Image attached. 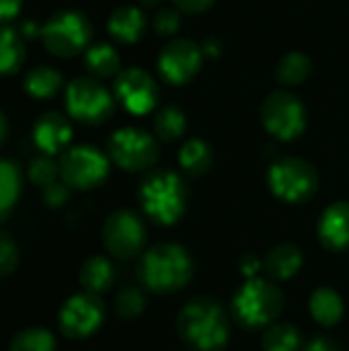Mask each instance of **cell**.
Listing matches in <instances>:
<instances>
[{
  "instance_id": "cell-1",
  "label": "cell",
  "mask_w": 349,
  "mask_h": 351,
  "mask_svg": "<svg viewBox=\"0 0 349 351\" xmlns=\"http://www.w3.org/2000/svg\"><path fill=\"white\" fill-rule=\"evenodd\" d=\"M177 333L191 350L222 351L230 337L228 315L214 298H193L177 315Z\"/></svg>"
},
{
  "instance_id": "cell-2",
  "label": "cell",
  "mask_w": 349,
  "mask_h": 351,
  "mask_svg": "<svg viewBox=\"0 0 349 351\" xmlns=\"http://www.w3.org/2000/svg\"><path fill=\"white\" fill-rule=\"evenodd\" d=\"M140 284L154 294H173L193 278V261L185 247L158 243L150 247L138 263Z\"/></svg>"
},
{
  "instance_id": "cell-3",
  "label": "cell",
  "mask_w": 349,
  "mask_h": 351,
  "mask_svg": "<svg viewBox=\"0 0 349 351\" xmlns=\"http://www.w3.org/2000/svg\"><path fill=\"white\" fill-rule=\"evenodd\" d=\"M138 199L144 214L152 222L160 226H171L185 214L187 189L183 179L175 171L156 169L142 179Z\"/></svg>"
},
{
  "instance_id": "cell-4",
  "label": "cell",
  "mask_w": 349,
  "mask_h": 351,
  "mask_svg": "<svg viewBox=\"0 0 349 351\" xmlns=\"http://www.w3.org/2000/svg\"><path fill=\"white\" fill-rule=\"evenodd\" d=\"M284 308L280 288L263 278L245 280L232 296V317L245 329H263L276 323Z\"/></svg>"
},
{
  "instance_id": "cell-5",
  "label": "cell",
  "mask_w": 349,
  "mask_h": 351,
  "mask_svg": "<svg viewBox=\"0 0 349 351\" xmlns=\"http://www.w3.org/2000/svg\"><path fill=\"white\" fill-rule=\"evenodd\" d=\"M93 25L80 10H60L41 27L45 49L56 58H74L91 47Z\"/></svg>"
},
{
  "instance_id": "cell-6",
  "label": "cell",
  "mask_w": 349,
  "mask_h": 351,
  "mask_svg": "<svg viewBox=\"0 0 349 351\" xmlns=\"http://www.w3.org/2000/svg\"><path fill=\"white\" fill-rule=\"evenodd\" d=\"M267 185L278 199L286 204H304L315 197L319 189V173L304 158L282 156L272 162L267 171Z\"/></svg>"
},
{
  "instance_id": "cell-7",
  "label": "cell",
  "mask_w": 349,
  "mask_h": 351,
  "mask_svg": "<svg viewBox=\"0 0 349 351\" xmlns=\"http://www.w3.org/2000/svg\"><path fill=\"white\" fill-rule=\"evenodd\" d=\"M115 109L113 95L93 76H80L66 86V111L84 125L105 123Z\"/></svg>"
},
{
  "instance_id": "cell-8",
  "label": "cell",
  "mask_w": 349,
  "mask_h": 351,
  "mask_svg": "<svg viewBox=\"0 0 349 351\" xmlns=\"http://www.w3.org/2000/svg\"><path fill=\"white\" fill-rule=\"evenodd\" d=\"M109 175V158L91 144L68 148L60 158V177L72 189H95Z\"/></svg>"
},
{
  "instance_id": "cell-9",
  "label": "cell",
  "mask_w": 349,
  "mask_h": 351,
  "mask_svg": "<svg viewBox=\"0 0 349 351\" xmlns=\"http://www.w3.org/2000/svg\"><path fill=\"white\" fill-rule=\"evenodd\" d=\"M109 158L123 171H146L158 160L156 140L140 128H121L113 132L107 144Z\"/></svg>"
},
{
  "instance_id": "cell-10",
  "label": "cell",
  "mask_w": 349,
  "mask_h": 351,
  "mask_svg": "<svg viewBox=\"0 0 349 351\" xmlns=\"http://www.w3.org/2000/svg\"><path fill=\"white\" fill-rule=\"evenodd\" d=\"M261 121L274 138L290 142L304 132L306 111L298 97L288 90H276L261 105Z\"/></svg>"
},
{
  "instance_id": "cell-11",
  "label": "cell",
  "mask_w": 349,
  "mask_h": 351,
  "mask_svg": "<svg viewBox=\"0 0 349 351\" xmlns=\"http://www.w3.org/2000/svg\"><path fill=\"white\" fill-rule=\"evenodd\" d=\"M103 245L107 253L119 261L138 257L146 245V226L138 214L130 210H115L103 224Z\"/></svg>"
},
{
  "instance_id": "cell-12",
  "label": "cell",
  "mask_w": 349,
  "mask_h": 351,
  "mask_svg": "<svg viewBox=\"0 0 349 351\" xmlns=\"http://www.w3.org/2000/svg\"><path fill=\"white\" fill-rule=\"evenodd\" d=\"M105 319V306L97 294L80 292L70 296L58 315L60 331L70 339H86L91 337Z\"/></svg>"
},
{
  "instance_id": "cell-13",
  "label": "cell",
  "mask_w": 349,
  "mask_h": 351,
  "mask_svg": "<svg viewBox=\"0 0 349 351\" xmlns=\"http://www.w3.org/2000/svg\"><path fill=\"white\" fill-rule=\"evenodd\" d=\"M113 90H115V99L132 115L150 113L158 101V86L154 78L140 68H128L119 72Z\"/></svg>"
},
{
  "instance_id": "cell-14",
  "label": "cell",
  "mask_w": 349,
  "mask_h": 351,
  "mask_svg": "<svg viewBox=\"0 0 349 351\" xmlns=\"http://www.w3.org/2000/svg\"><path fill=\"white\" fill-rule=\"evenodd\" d=\"M202 53V47L191 39H175L160 51L158 72L169 84H185L200 72Z\"/></svg>"
},
{
  "instance_id": "cell-15",
  "label": "cell",
  "mask_w": 349,
  "mask_h": 351,
  "mask_svg": "<svg viewBox=\"0 0 349 351\" xmlns=\"http://www.w3.org/2000/svg\"><path fill=\"white\" fill-rule=\"evenodd\" d=\"M33 142L41 150V154H64L68 144L72 142V123L66 115L58 111H47L39 115L33 125Z\"/></svg>"
},
{
  "instance_id": "cell-16",
  "label": "cell",
  "mask_w": 349,
  "mask_h": 351,
  "mask_svg": "<svg viewBox=\"0 0 349 351\" xmlns=\"http://www.w3.org/2000/svg\"><path fill=\"white\" fill-rule=\"evenodd\" d=\"M317 237L327 251L339 253L349 247V204L335 202L319 218Z\"/></svg>"
},
{
  "instance_id": "cell-17",
  "label": "cell",
  "mask_w": 349,
  "mask_h": 351,
  "mask_svg": "<svg viewBox=\"0 0 349 351\" xmlns=\"http://www.w3.org/2000/svg\"><path fill=\"white\" fill-rule=\"evenodd\" d=\"M146 29V19L142 14L140 8L136 6H121L117 10L111 12L109 21H107V31L109 35L119 41V43H136Z\"/></svg>"
},
{
  "instance_id": "cell-18",
  "label": "cell",
  "mask_w": 349,
  "mask_h": 351,
  "mask_svg": "<svg viewBox=\"0 0 349 351\" xmlns=\"http://www.w3.org/2000/svg\"><path fill=\"white\" fill-rule=\"evenodd\" d=\"M302 251L292 243L276 245L263 259V269L272 280H290L302 267Z\"/></svg>"
},
{
  "instance_id": "cell-19",
  "label": "cell",
  "mask_w": 349,
  "mask_h": 351,
  "mask_svg": "<svg viewBox=\"0 0 349 351\" xmlns=\"http://www.w3.org/2000/svg\"><path fill=\"white\" fill-rule=\"evenodd\" d=\"M27 58L25 37L10 25H0V76L16 74Z\"/></svg>"
},
{
  "instance_id": "cell-20",
  "label": "cell",
  "mask_w": 349,
  "mask_h": 351,
  "mask_svg": "<svg viewBox=\"0 0 349 351\" xmlns=\"http://www.w3.org/2000/svg\"><path fill=\"white\" fill-rule=\"evenodd\" d=\"M62 84H64V76L60 74V70L41 64L27 72L23 88L29 97L37 101H49L62 90Z\"/></svg>"
},
{
  "instance_id": "cell-21",
  "label": "cell",
  "mask_w": 349,
  "mask_h": 351,
  "mask_svg": "<svg viewBox=\"0 0 349 351\" xmlns=\"http://www.w3.org/2000/svg\"><path fill=\"white\" fill-rule=\"evenodd\" d=\"M309 311L323 327H335L344 319V300L333 288H319L311 294Z\"/></svg>"
},
{
  "instance_id": "cell-22",
  "label": "cell",
  "mask_w": 349,
  "mask_h": 351,
  "mask_svg": "<svg viewBox=\"0 0 349 351\" xmlns=\"http://www.w3.org/2000/svg\"><path fill=\"white\" fill-rule=\"evenodd\" d=\"M78 280L84 288V292H91V294H101L105 292L113 280H115V269L111 265V261L103 255H95V257H88L82 267H80V274H78Z\"/></svg>"
},
{
  "instance_id": "cell-23",
  "label": "cell",
  "mask_w": 349,
  "mask_h": 351,
  "mask_svg": "<svg viewBox=\"0 0 349 351\" xmlns=\"http://www.w3.org/2000/svg\"><path fill=\"white\" fill-rule=\"evenodd\" d=\"M119 53L109 43H95L84 51V68L93 78H111L119 72Z\"/></svg>"
},
{
  "instance_id": "cell-24",
  "label": "cell",
  "mask_w": 349,
  "mask_h": 351,
  "mask_svg": "<svg viewBox=\"0 0 349 351\" xmlns=\"http://www.w3.org/2000/svg\"><path fill=\"white\" fill-rule=\"evenodd\" d=\"M179 165L189 175H204L212 167V148L200 138L187 140L179 150Z\"/></svg>"
},
{
  "instance_id": "cell-25",
  "label": "cell",
  "mask_w": 349,
  "mask_h": 351,
  "mask_svg": "<svg viewBox=\"0 0 349 351\" xmlns=\"http://www.w3.org/2000/svg\"><path fill=\"white\" fill-rule=\"evenodd\" d=\"M23 187V173L16 162L0 158V212L8 214L16 204Z\"/></svg>"
},
{
  "instance_id": "cell-26",
  "label": "cell",
  "mask_w": 349,
  "mask_h": 351,
  "mask_svg": "<svg viewBox=\"0 0 349 351\" xmlns=\"http://www.w3.org/2000/svg\"><path fill=\"white\" fill-rule=\"evenodd\" d=\"M313 72V62L309 56L300 53V51H290L286 53L280 64H278V70H276V76L282 84L286 86H296V84H302Z\"/></svg>"
},
{
  "instance_id": "cell-27",
  "label": "cell",
  "mask_w": 349,
  "mask_h": 351,
  "mask_svg": "<svg viewBox=\"0 0 349 351\" xmlns=\"http://www.w3.org/2000/svg\"><path fill=\"white\" fill-rule=\"evenodd\" d=\"M263 351H298L300 331L290 323H274L261 337Z\"/></svg>"
},
{
  "instance_id": "cell-28",
  "label": "cell",
  "mask_w": 349,
  "mask_h": 351,
  "mask_svg": "<svg viewBox=\"0 0 349 351\" xmlns=\"http://www.w3.org/2000/svg\"><path fill=\"white\" fill-rule=\"evenodd\" d=\"M187 119L185 113L179 107H165L156 113L154 117V132L160 140L165 142H175L185 134Z\"/></svg>"
},
{
  "instance_id": "cell-29",
  "label": "cell",
  "mask_w": 349,
  "mask_h": 351,
  "mask_svg": "<svg viewBox=\"0 0 349 351\" xmlns=\"http://www.w3.org/2000/svg\"><path fill=\"white\" fill-rule=\"evenodd\" d=\"M8 351H56V339L47 329L31 327L12 337Z\"/></svg>"
},
{
  "instance_id": "cell-30",
  "label": "cell",
  "mask_w": 349,
  "mask_h": 351,
  "mask_svg": "<svg viewBox=\"0 0 349 351\" xmlns=\"http://www.w3.org/2000/svg\"><path fill=\"white\" fill-rule=\"evenodd\" d=\"M144 308H146V298H144L142 290L136 286H125L115 296V313L123 321L138 319L144 313Z\"/></svg>"
},
{
  "instance_id": "cell-31",
  "label": "cell",
  "mask_w": 349,
  "mask_h": 351,
  "mask_svg": "<svg viewBox=\"0 0 349 351\" xmlns=\"http://www.w3.org/2000/svg\"><path fill=\"white\" fill-rule=\"evenodd\" d=\"M58 175H60V165L47 156V154H39L31 160L29 165V181L41 189L49 187L51 183L58 181Z\"/></svg>"
},
{
  "instance_id": "cell-32",
  "label": "cell",
  "mask_w": 349,
  "mask_h": 351,
  "mask_svg": "<svg viewBox=\"0 0 349 351\" xmlns=\"http://www.w3.org/2000/svg\"><path fill=\"white\" fill-rule=\"evenodd\" d=\"M19 265V247L16 243L6 234L0 232V278L10 276Z\"/></svg>"
},
{
  "instance_id": "cell-33",
  "label": "cell",
  "mask_w": 349,
  "mask_h": 351,
  "mask_svg": "<svg viewBox=\"0 0 349 351\" xmlns=\"http://www.w3.org/2000/svg\"><path fill=\"white\" fill-rule=\"evenodd\" d=\"M181 10L177 8H165L154 16V29L158 35H175L181 27Z\"/></svg>"
},
{
  "instance_id": "cell-34",
  "label": "cell",
  "mask_w": 349,
  "mask_h": 351,
  "mask_svg": "<svg viewBox=\"0 0 349 351\" xmlns=\"http://www.w3.org/2000/svg\"><path fill=\"white\" fill-rule=\"evenodd\" d=\"M70 197V187L64 183V181H56L51 183L49 187L43 189V202L49 206V208H60L68 202Z\"/></svg>"
},
{
  "instance_id": "cell-35",
  "label": "cell",
  "mask_w": 349,
  "mask_h": 351,
  "mask_svg": "<svg viewBox=\"0 0 349 351\" xmlns=\"http://www.w3.org/2000/svg\"><path fill=\"white\" fill-rule=\"evenodd\" d=\"M239 269L247 280L257 278V274L263 269V259H259L255 253H245L239 261Z\"/></svg>"
},
{
  "instance_id": "cell-36",
  "label": "cell",
  "mask_w": 349,
  "mask_h": 351,
  "mask_svg": "<svg viewBox=\"0 0 349 351\" xmlns=\"http://www.w3.org/2000/svg\"><path fill=\"white\" fill-rule=\"evenodd\" d=\"M23 10V0H0V25L10 23Z\"/></svg>"
},
{
  "instance_id": "cell-37",
  "label": "cell",
  "mask_w": 349,
  "mask_h": 351,
  "mask_svg": "<svg viewBox=\"0 0 349 351\" xmlns=\"http://www.w3.org/2000/svg\"><path fill=\"white\" fill-rule=\"evenodd\" d=\"M173 4L177 6V10L187 12V14H200L204 10H208L214 0H173Z\"/></svg>"
},
{
  "instance_id": "cell-38",
  "label": "cell",
  "mask_w": 349,
  "mask_h": 351,
  "mask_svg": "<svg viewBox=\"0 0 349 351\" xmlns=\"http://www.w3.org/2000/svg\"><path fill=\"white\" fill-rule=\"evenodd\" d=\"M304 351H339V348L333 343V341H329V339H325V337H317V339H313Z\"/></svg>"
},
{
  "instance_id": "cell-39",
  "label": "cell",
  "mask_w": 349,
  "mask_h": 351,
  "mask_svg": "<svg viewBox=\"0 0 349 351\" xmlns=\"http://www.w3.org/2000/svg\"><path fill=\"white\" fill-rule=\"evenodd\" d=\"M21 33H23V37H27V39L41 37V27L35 25L33 21H25V23L21 25Z\"/></svg>"
},
{
  "instance_id": "cell-40",
  "label": "cell",
  "mask_w": 349,
  "mask_h": 351,
  "mask_svg": "<svg viewBox=\"0 0 349 351\" xmlns=\"http://www.w3.org/2000/svg\"><path fill=\"white\" fill-rule=\"evenodd\" d=\"M202 51H204L206 56L214 58V56H218V53H220V43H218V41H214V39H208V41L204 43Z\"/></svg>"
},
{
  "instance_id": "cell-41",
  "label": "cell",
  "mask_w": 349,
  "mask_h": 351,
  "mask_svg": "<svg viewBox=\"0 0 349 351\" xmlns=\"http://www.w3.org/2000/svg\"><path fill=\"white\" fill-rule=\"evenodd\" d=\"M6 136H8V121H6V115L0 111V146L4 144Z\"/></svg>"
},
{
  "instance_id": "cell-42",
  "label": "cell",
  "mask_w": 349,
  "mask_h": 351,
  "mask_svg": "<svg viewBox=\"0 0 349 351\" xmlns=\"http://www.w3.org/2000/svg\"><path fill=\"white\" fill-rule=\"evenodd\" d=\"M160 0H140V4H144V6H154V4H158Z\"/></svg>"
},
{
  "instance_id": "cell-43",
  "label": "cell",
  "mask_w": 349,
  "mask_h": 351,
  "mask_svg": "<svg viewBox=\"0 0 349 351\" xmlns=\"http://www.w3.org/2000/svg\"><path fill=\"white\" fill-rule=\"evenodd\" d=\"M6 216H8V214H4V212H0V224L4 222V218H6Z\"/></svg>"
}]
</instances>
